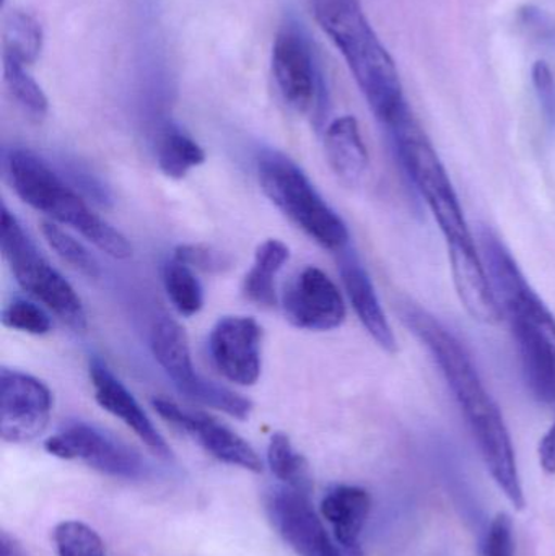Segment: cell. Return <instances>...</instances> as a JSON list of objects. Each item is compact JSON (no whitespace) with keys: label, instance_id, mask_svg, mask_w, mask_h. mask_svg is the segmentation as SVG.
<instances>
[{"label":"cell","instance_id":"9a60e30c","mask_svg":"<svg viewBox=\"0 0 555 556\" xmlns=\"http://www.w3.org/2000/svg\"><path fill=\"white\" fill-rule=\"evenodd\" d=\"M152 404L160 417L198 441L215 459L250 472H263V460L256 451L240 434L220 421L201 412L185 410L168 399L156 397Z\"/></svg>","mask_w":555,"mask_h":556},{"label":"cell","instance_id":"7c38bea8","mask_svg":"<svg viewBox=\"0 0 555 556\" xmlns=\"http://www.w3.org/2000/svg\"><path fill=\"white\" fill-rule=\"evenodd\" d=\"M274 528L300 556H345L313 508L308 493L274 486L266 496Z\"/></svg>","mask_w":555,"mask_h":556},{"label":"cell","instance_id":"d6986e66","mask_svg":"<svg viewBox=\"0 0 555 556\" xmlns=\"http://www.w3.org/2000/svg\"><path fill=\"white\" fill-rule=\"evenodd\" d=\"M325 149L329 166L345 186L355 188L364 181L370 159L354 116H341L329 124Z\"/></svg>","mask_w":555,"mask_h":556},{"label":"cell","instance_id":"4fadbf2b","mask_svg":"<svg viewBox=\"0 0 555 556\" xmlns=\"http://www.w3.org/2000/svg\"><path fill=\"white\" fill-rule=\"evenodd\" d=\"M283 313L292 326L326 332L342 326L345 303L328 274L315 266L305 267L283 291Z\"/></svg>","mask_w":555,"mask_h":556},{"label":"cell","instance_id":"44dd1931","mask_svg":"<svg viewBox=\"0 0 555 556\" xmlns=\"http://www.w3.org/2000/svg\"><path fill=\"white\" fill-rule=\"evenodd\" d=\"M156 162L163 175L182 179L205 162V152L181 127L166 124L156 139Z\"/></svg>","mask_w":555,"mask_h":556},{"label":"cell","instance_id":"d6a6232c","mask_svg":"<svg viewBox=\"0 0 555 556\" xmlns=\"http://www.w3.org/2000/svg\"><path fill=\"white\" fill-rule=\"evenodd\" d=\"M0 556H29L22 544L7 531L0 532Z\"/></svg>","mask_w":555,"mask_h":556},{"label":"cell","instance_id":"603a6c76","mask_svg":"<svg viewBox=\"0 0 555 556\" xmlns=\"http://www.w3.org/2000/svg\"><path fill=\"white\" fill-rule=\"evenodd\" d=\"M267 463L274 476L286 486L303 493H312L313 482L308 463L295 451L286 433H274L267 447Z\"/></svg>","mask_w":555,"mask_h":556},{"label":"cell","instance_id":"d4e9b609","mask_svg":"<svg viewBox=\"0 0 555 556\" xmlns=\"http://www.w3.org/2000/svg\"><path fill=\"white\" fill-rule=\"evenodd\" d=\"M3 75L7 88L20 108L35 119H42L48 114V98L38 81L28 74L25 65L3 55Z\"/></svg>","mask_w":555,"mask_h":556},{"label":"cell","instance_id":"1f68e13d","mask_svg":"<svg viewBox=\"0 0 555 556\" xmlns=\"http://www.w3.org/2000/svg\"><path fill=\"white\" fill-rule=\"evenodd\" d=\"M540 463L541 467L547 473H555V420L540 443Z\"/></svg>","mask_w":555,"mask_h":556},{"label":"cell","instance_id":"277c9868","mask_svg":"<svg viewBox=\"0 0 555 556\" xmlns=\"http://www.w3.org/2000/svg\"><path fill=\"white\" fill-rule=\"evenodd\" d=\"M315 18L344 58L371 113L383 126L393 123L407 103L400 72L381 45L357 0H313Z\"/></svg>","mask_w":555,"mask_h":556},{"label":"cell","instance_id":"ba28073f","mask_svg":"<svg viewBox=\"0 0 555 556\" xmlns=\"http://www.w3.org/2000/svg\"><path fill=\"white\" fill-rule=\"evenodd\" d=\"M150 349L173 384L191 401L247 420L253 404L243 395L209 381L192 365L191 349L185 329L169 317L156 320L150 333Z\"/></svg>","mask_w":555,"mask_h":556},{"label":"cell","instance_id":"2e32d148","mask_svg":"<svg viewBox=\"0 0 555 556\" xmlns=\"http://www.w3.org/2000/svg\"><path fill=\"white\" fill-rule=\"evenodd\" d=\"M90 379L91 384H93L94 401L103 410H106L113 417L119 418L153 454L163 457V459L172 457L173 453L165 438L160 434L155 425L147 417L133 392L113 375L103 359H91Z\"/></svg>","mask_w":555,"mask_h":556},{"label":"cell","instance_id":"7402d4cb","mask_svg":"<svg viewBox=\"0 0 555 556\" xmlns=\"http://www.w3.org/2000/svg\"><path fill=\"white\" fill-rule=\"evenodd\" d=\"M42 41L45 31L35 15L25 10H13L7 16L3 28V55L28 67L41 54Z\"/></svg>","mask_w":555,"mask_h":556},{"label":"cell","instance_id":"7a4b0ae2","mask_svg":"<svg viewBox=\"0 0 555 556\" xmlns=\"http://www.w3.org/2000/svg\"><path fill=\"white\" fill-rule=\"evenodd\" d=\"M407 329L429 350L481 451L499 489L517 509L527 506L514 444L497 402L485 388L468 350L429 311L413 301L400 306Z\"/></svg>","mask_w":555,"mask_h":556},{"label":"cell","instance_id":"3957f363","mask_svg":"<svg viewBox=\"0 0 555 556\" xmlns=\"http://www.w3.org/2000/svg\"><path fill=\"white\" fill-rule=\"evenodd\" d=\"M482 256L502 314L508 317L531 394L555 405V317L497 235L484 228Z\"/></svg>","mask_w":555,"mask_h":556},{"label":"cell","instance_id":"52a82bcc","mask_svg":"<svg viewBox=\"0 0 555 556\" xmlns=\"http://www.w3.org/2000/svg\"><path fill=\"white\" fill-rule=\"evenodd\" d=\"M0 248L20 287L29 296L77 332L87 327V313L77 291L42 256L7 205L0 220Z\"/></svg>","mask_w":555,"mask_h":556},{"label":"cell","instance_id":"ffe728a7","mask_svg":"<svg viewBox=\"0 0 555 556\" xmlns=\"http://www.w3.org/2000/svg\"><path fill=\"white\" fill-rule=\"evenodd\" d=\"M290 250L279 240H267L254 254L253 267L244 276L243 294L257 306L270 307L276 304V277L289 263Z\"/></svg>","mask_w":555,"mask_h":556},{"label":"cell","instance_id":"e0dca14e","mask_svg":"<svg viewBox=\"0 0 555 556\" xmlns=\"http://www.w3.org/2000/svg\"><path fill=\"white\" fill-rule=\"evenodd\" d=\"M319 509L345 556H364L361 535L371 509L367 490L355 485L332 486Z\"/></svg>","mask_w":555,"mask_h":556},{"label":"cell","instance_id":"30bf717a","mask_svg":"<svg viewBox=\"0 0 555 556\" xmlns=\"http://www.w3.org/2000/svg\"><path fill=\"white\" fill-rule=\"evenodd\" d=\"M274 81L287 104L300 114L321 106V72L316 64L312 45L297 26L286 25L273 45L270 55Z\"/></svg>","mask_w":555,"mask_h":556},{"label":"cell","instance_id":"484cf974","mask_svg":"<svg viewBox=\"0 0 555 556\" xmlns=\"http://www.w3.org/2000/svg\"><path fill=\"white\" fill-rule=\"evenodd\" d=\"M41 231L51 250L64 263H67L68 266L74 267L75 270L84 274V276L90 278L100 277V263L80 241L75 240L71 235L65 233L61 227L51 224V222H45L41 225Z\"/></svg>","mask_w":555,"mask_h":556},{"label":"cell","instance_id":"8992f818","mask_svg":"<svg viewBox=\"0 0 555 556\" xmlns=\"http://www.w3.org/2000/svg\"><path fill=\"white\" fill-rule=\"evenodd\" d=\"M257 176L264 194L303 233L325 250L345 251L351 240L348 225L292 159L277 150H264L257 159Z\"/></svg>","mask_w":555,"mask_h":556},{"label":"cell","instance_id":"ac0fdd59","mask_svg":"<svg viewBox=\"0 0 555 556\" xmlns=\"http://www.w3.org/2000/svg\"><path fill=\"white\" fill-rule=\"evenodd\" d=\"M341 278L345 293L351 300L355 314L371 339L388 353H396L398 342L387 319L374 281L354 254H344L341 260Z\"/></svg>","mask_w":555,"mask_h":556},{"label":"cell","instance_id":"5b68a950","mask_svg":"<svg viewBox=\"0 0 555 556\" xmlns=\"http://www.w3.org/2000/svg\"><path fill=\"white\" fill-rule=\"evenodd\" d=\"M7 175L20 199L29 207L67 225L114 260L133 256L127 238L98 217L84 199L36 153L12 150L7 156Z\"/></svg>","mask_w":555,"mask_h":556},{"label":"cell","instance_id":"8fae6325","mask_svg":"<svg viewBox=\"0 0 555 556\" xmlns=\"http://www.w3.org/2000/svg\"><path fill=\"white\" fill-rule=\"evenodd\" d=\"M52 394L45 382L18 369L0 371V434L7 443H29L48 427Z\"/></svg>","mask_w":555,"mask_h":556},{"label":"cell","instance_id":"cb8c5ba5","mask_svg":"<svg viewBox=\"0 0 555 556\" xmlns=\"http://www.w3.org/2000/svg\"><path fill=\"white\" fill-rule=\"evenodd\" d=\"M162 277L166 294L181 316H194L202 309L204 304L202 285L191 267L173 257L163 266Z\"/></svg>","mask_w":555,"mask_h":556},{"label":"cell","instance_id":"83f0119b","mask_svg":"<svg viewBox=\"0 0 555 556\" xmlns=\"http://www.w3.org/2000/svg\"><path fill=\"white\" fill-rule=\"evenodd\" d=\"M2 324L9 329L29 333V336H45L52 329L49 314L38 304L23 298H15L3 307Z\"/></svg>","mask_w":555,"mask_h":556},{"label":"cell","instance_id":"9c48e42d","mask_svg":"<svg viewBox=\"0 0 555 556\" xmlns=\"http://www.w3.org/2000/svg\"><path fill=\"white\" fill-rule=\"evenodd\" d=\"M45 450L59 459L81 460L114 479L137 480L147 473L146 463L136 451L84 421H72L62 427L46 440Z\"/></svg>","mask_w":555,"mask_h":556},{"label":"cell","instance_id":"6da1fadb","mask_svg":"<svg viewBox=\"0 0 555 556\" xmlns=\"http://www.w3.org/2000/svg\"><path fill=\"white\" fill-rule=\"evenodd\" d=\"M384 127L401 166L429 205L445 237L453 283L459 301L472 319L482 324H497L502 317L501 306L439 153L409 108Z\"/></svg>","mask_w":555,"mask_h":556},{"label":"cell","instance_id":"4316f807","mask_svg":"<svg viewBox=\"0 0 555 556\" xmlns=\"http://www.w3.org/2000/svg\"><path fill=\"white\" fill-rule=\"evenodd\" d=\"M52 538L59 556H106L100 535L85 522H59Z\"/></svg>","mask_w":555,"mask_h":556},{"label":"cell","instance_id":"f546056e","mask_svg":"<svg viewBox=\"0 0 555 556\" xmlns=\"http://www.w3.org/2000/svg\"><path fill=\"white\" fill-rule=\"evenodd\" d=\"M531 78H533L534 91H537L538 101H540L541 110H543L544 117L551 129L555 130V75L551 71L547 62H534L533 71H531Z\"/></svg>","mask_w":555,"mask_h":556},{"label":"cell","instance_id":"4dcf8cb0","mask_svg":"<svg viewBox=\"0 0 555 556\" xmlns=\"http://www.w3.org/2000/svg\"><path fill=\"white\" fill-rule=\"evenodd\" d=\"M485 556H515L514 522L507 513H499L489 528Z\"/></svg>","mask_w":555,"mask_h":556},{"label":"cell","instance_id":"5bb4252c","mask_svg":"<svg viewBox=\"0 0 555 556\" xmlns=\"http://www.w3.org/2000/svg\"><path fill=\"white\" fill-rule=\"evenodd\" d=\"M263 329L248 316L218 320L209 336V355L225 379L238 386L256 384L261 376Z\"/></svg>","mask_w":555,"mask_h":556},{"label":"cell","instance_id":"f1b7e54d","mask_svg":"<svg viewBox=\"0 0 555 556\" xmlns=\"http://www.w3.org/2000/svg\"><path fill=\"white\" fill-rule=\"evenodd\" d=\"M176 261L186 264L191 269L207 274H218L231 266V260L225 253L204 244H181L175 250Z\"/></svg>","mask_w":555,"mask_h":556}]
</instances>
